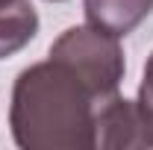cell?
I'll return each instance as SVG.
<instances>
[{"mask_svg":"<svg viewBox=\"0 0 153 150\" xmlns=\"http://www.w3.org/2000/svg\"><path fill=\"white\" fill-rule=\"evenodd\" d=\"M0 3H9V0H0Z\"/></svg>","mask_w":153,"mask_h":150,"instance_id":"obj_8","label":"cell"},{"mask_svg":"<svg viewBox=\"0 0 153 150\" xmlns=\"http://www.w3.org/2000/svg\"><path fill=\"white\" fill-rule=\"evenodd\" d=\"M38 33V12L30 0L0 3V59L15 56Z\"/></svg>","mask_w":153,"mask_h":150,"instance_id":"obj_5","label":"cell"},{"mask_svg":"<svg viewBox=\"0 0 153 150\" xmlns=\"http://www.w3.org/2000/svg\"><path fill=\"white\" fill-rule=\"evenodd\" d=\"M85 24L124 38L153 12V0H82Z\"/></svg>","mask_w":153,"mask_h":150,"instance_id":"obj_4","label":"cell"},{"mask_svg":"<svg viewBox=\"0 0 153 150\" xmlns=\"http://www.w3.org/2000/svg\"><path fill=\"white\" fill-rule=\"evenodd\" d=\"M50 56L76 71L103 103L118 97L121 79L127 74V59H124V47L118 36L103 33L91 24L68 27L50 44Z\"/></svg>","mask_w":153,"mask_h":150,"instance_id":"obj_2","label":"cell"},{"mask_svg":"<svg viewBox=\"0 0 153 150\" xmlns=\"http://www.w3.org/2000/svg\"><path fill=\"white\" fill-rule=\"evenodd\" d=\"M50 3H62V0H50Z\"/></svg>","mask_w":153,"mask_h":150,"instance_id":"obj_7","label":"cell"},{"mask_svg":"<svg viewBox=\"0 0 153 150\" xmlns=\"http://www.w3.org/2000/svg\"><path fill=\"white\" fill-rule=\"evenodd\" d=\"M103 100L65 62L47 56L24 68L12 85L9 127L24 150H94Z\"/></svg>","mask_w":153,"mask_h":150,"instance_id":"obj_1","label":"cell"},{"mask_svg":"<svg viewBox=\"0 0 153 150\" xmlns=\"http://www.w3.org/2000/svg\"><path fill=\"white\" fill-rule=\"evenodd\" d=\"M138 106L153 118V53L144 62V74H141V85H138Z\"/></svg>","mask_w":153,"mask_h":150,"instance_id":"obj_6","label":"cell"},{"mask_svg":"<svg viewBox=\"0 0 153 150\" xmlns=\"http://www.w3.org/2000/svg\"><path fill=\"white\" fill-rule=\"evenodd\" d=\"M94 147L100 150H153V118L138 100L112 97L94 118Z\"/></svg>","mask_w":153,"mask_h":150,"instance_id":"obj_3","label":"cell"}]
</instances>
